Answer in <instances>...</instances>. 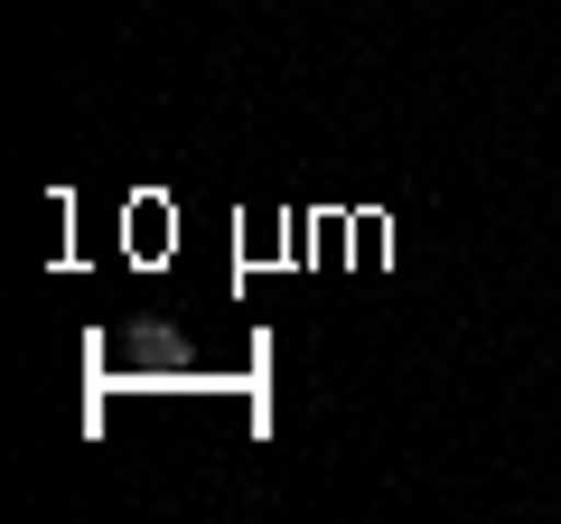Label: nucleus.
Returning <instances> with one entry per match:
<instances>
[]
</instances>
